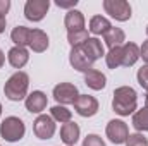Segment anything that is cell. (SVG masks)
<instances>
[{
	"label": "cell",
	"instance_id": "33",
	"mask_svg": "<svg viewBox=\"0 0 148 146\" xmlns=\"http://www.w3.org/2000/svg\"><path fill=\"white\" fill-rule=\"evenodd\" d=\"M3 62H5V55H3V52L0 50V69H2V65H3Z\"/></svg>",
	"mask_w": 148,
	"mask_h": 146
},
{
	"label": "cell",
	"instance_id": "19",
	"mask_svg": "<svg viewBox=\"0 0 148 146\" xmlns=\"http://www.w3.org/2000/svg\"><path fill=\"white\" fill-rule=\"evenodd\" d=\"M103 40H105V45L109 48H115V46H122L124 41H126V35L121 28H110L105 35H103Z\"/></svg>",
	"mask_w": 148,
	"mask_h": 146
},
{
	"label": "cell",
	"instance_id": "13",
	"mask_svg": "<svg viewBox=\"0 0 148 146\" xmlns=\"http://www.w3.org/2000/svg\"><path fill=\"white\" fill-rule=\"evenodd\" d=\"M84 53L88 55V59L91 62H97L98 59H102L105 53H103V46H102V41L98 38H88L84 41V45H81Z\"/></svg>",
	"mask_w": 148,
	"mask_h": 146
},
{
	"label": "cell",
	"instance_id": "24",
	"mask_svg": "<svg viewBox=\"0 0 148 146\" xmlns=\"http://www.w3.org/2000/svg\"><path fill=\"white\" fill-rule=\"evenodd\" d=\"M133 126L136 131L143 132V131H148V107L138 110L134 115H133Z\"/></svg>",
	"mask_w": 148,
	"mask_h": 146
},
{
	"label": "cell",
	"instance_id": "32",
	"mask_svg": "<svg viewBox=\"0 0 148 146\" xmlns=\"http://www.w3.org/2000/svg\"><path fill=\"white\" fill-rule=\"evenodd\" d=\"M5 24H7L5 16H0V33H3V31H5Z\"/></svg>",
	"mask_w": 148,
	"mask_h": 146
},
{
	"label": "cell",
	"instance_id": "31",
	"mask_svg": "<svg viewBox=\"0 0 148 146\" xmlns=\"http://www.w3.org/2000/svg\"><path fill=\"white\" fill-rule=\"evenodd\" d=\"M10 9V2L9 0H0V16H5Z\"/></svg>",
	"mask_w": 148,
	"mask_h": 146
},
{
	"label": "cell",
	"instance_id": "17",
	"mask_svg": "<svg viewBox=\"0 0 148 146\" xmlns=\"http://www.w3.org/2000/svg\"><path fill=\"white\" fill-rule=\"evenodd\" d=\"M84 84H86L88 88L95 89V91H100V89L105 88L107 77H105V74H102L100 71L91 69V71H88V72L84 74Z\"/></svg>",
	"mask_w": 148,
	"mask_h": 146
},
{
	"label": "cell",
	"instance_id": "10",
	"mask_svg": "<svg viewBox=\"0 0 148 146\" xmlns=\"http://www.w3.org/2000/svg\"><path fill=\"white\" fill-rule=\"evenodd\" d=\"M69 62H71V65H73L76 71H79V72H88V71H91L93 69V62L88 59V55L84 53V50H83V46H74L73 50H71V53H69Z\"/></svg>",
	"mask_w": 148,
	"mask_h": 146
},
{
	"label": "cell",
	"instance_id": "25",
	"mask_svg": "<svg viewBox=\"0 0 148 146\" xmlns=\"http://www.w3.org/2000/svg\"><path fill=\"white\" fill-rule=\"evenodd\" d=\"M88 40V31L86 29H81V31H73V33H67V41L71 46H81L84 45V41Z\"/></svg>",
	"mask_w": 148,
	"mask_h": 146
},
{
	"label": "cell",
	"instance_id": "27",
	"mask_svg": "<svg viewBox=\"0 0 148 146\" xmlns=\"http://www.w3.org/2000/svg\"><path fill=\"white\" fill-rule=\"evenodd\" d=\"M83 146H105V143L98 134H88L83 141Z\"/></svg>",
	"mask_w": 148,
	"mask_h": 146
},
{
	"label": "cell",
	"instance_id": "23",
	"mask_svg": "<svg viewBox=\"0 0 148 146\" xmlns=\"http://www.w3.org/2000/svg\"><path fill=\"white\" fill-rule=\"evenodd\" d=\"M105 62L109 69H117L122 65V46H115L110 48L109 53L105 55Z\"/></svg>",
	"mask_w": 148,
	"mask_h": 146
},
{
	"label": "cell",
	"instance_id": "11",
	"mask_svg": "<svg viewBox=\"0 0 148 146\" xmlns=\"http://www.w3.org/2000/svg\"><path fill=\"white\" fill-rule=\"evenodd\" d=\"M24 103H26V110L28 112L40 113V112H43V110L47 108L48 100H47V95L43 91H33V93H29L26 96V102Z\"/></svg>",
	"mask_w": 148,
	"mask_h": 146
},
{
	"label": "cell",
	"instance_id": "14",
	"mask_svg": "<svg viewBox=\"0 0 148 146\" xmlns=\"http://www.w3.org/2000/svg\"><path fill=\"white\" fill-rule=\"evenodd\" d=\"M64 24L67 28V33H73V31H81L84 29V16L81 10H69L64 17Z\"/></svg>",
	"mask_w": 148,
	"mask_h": 146
},
{
	"label": "cell",
	"instance_id": "16",
	"mask_svg": "<svg viewBox=\"0 0 148 146\" xmlns=\"http://www.w3.org/2000/svg\"><path fill=\"white\" fill-rule=\"evenodd\" d=\"M33 52L41 53L48 48V36L45 31L41 29H31V35H29V45H28Z\"/></svg>",
	"mask_w": 148,
	"mask_h": 146
},
{
	"label": "cell",
	"instance_id": "15",
	"mask_svg": "<svg viewBox=\"0 0 148 146\" xmlns=\"http://www.w3.org/2000/svg\"><path fill=\"white\" fill-rule=\"evenodd\" d=\"M79 132H81L79 126L71 120V122H67V124H64L60 127V139L67 146H74L79 139Z\"/></svg>",
	"mask_w": 148,
	"mask_h": 146
},
{
	"label": "cell",
	"instance_id": "1",
	"mask_svg": "<svg viewBox=\"0 0 148 146\" xmlns=\"http://www.w3.org/2000/svg\"><path fill=\"white\" fill-rule=\"evenodd\" d=\"M136 107H138V95L131 86H119L114 89L112 108L115 113L127 117L136 110Z\"/></svg>",
	"mask_w": 148,
	"mask_h": 146
},
{
	"label": "cell",
	"instance_id": "4",
	"mask_svg": "<svg viewBox=\"0 0 148 146\" xmlns=\"http://www.w3.org/2000/svg\"><path fill=\"white\" fill-rule=\"evenodd\" d=\"M105 12L115 21H129L131 19V5L126 0H103Z\"/></svg>",
	"mask_w": 148,
	"mask_h": 146
},
{
	"label": "cell",
	"instance_id": "12",
	"mask_svg": "<svg viewBox=\"0 0 148 146\" xmlns=\"http://www.w3.org/2000/svg\"><path fill=\"white\" fill-rule=\"evenodd\" d=\"M7 59H9V64L14 69H23L29 60V53L23 46H12L7 53Z\"/></svg>",
	"mask_w": 148,
	"mask_h": 146
},
{
	"label": "cell",
	"instance_id": "18",
	"mask_svg": "<svg viewBox=\"0 0 148 146\" xmlns=\"http://www.w3.org/2000/svg\"><path fill=\"white\" fill-rule=\"evenodd\" d=\"M140 59V46L136 43H124L122 45V65L131 67Z\"/></svg>",
	"mask_w": 148,
	"mask_h": 146
},
{
	"label": "cell",
	"instance_id": "2",
	"mask_svg": "<svg viewBox=\"0 0 148 146\" xmlns=\"http://www.w3.org/2000/svg\"><path fill=\"white\" fill-rule=\"evenodd\" d=\"M28 88H29V76L26 72H23V71H17L5 81L3 93L9 100L21 102L28 96Z\"/></svg>",
	"mask_w": 148,
	"mask_h": 146
},
{
	"label": "cell",
	"instance_id": "29",
	"mask_svg": "<svg viewBox=\"0 0 148 146\" xmlns=\"http://www.w3.org/2000/svg\"><path fill=\"white\" fill-rule=\"evenodd\" d=\"M76 3H77V0H55V5L60 7V9H71L73 10V7H76Z\"/></svg>",
	"mask_w": 148,
	"mask_h": 146
},
{
	"label": "cell",
	"instance_id": "3",
	"mask_svg": "<svg viewBox=\"0 0 148 146\" xmlns=\"http://www.w3.org/2000/svg\"><path fill=\"white\" fill-rule=\"evenodd\" d=\"M24 132H26V126L19 117H7L0 124V136L9 143H16L23 139Z\"/></svg>",
	"mask_w": 148,
	"mask_h": 146
},
{
	"label": "cell",
	"instance_id": "35",
	"mask_svg": "<svg viewBox=\"0 0 148 146\" xmlns=\"http://www.w3.org/2000/svg\"><path fill=\"white\" fill-rule=\"evenodd\" d=\"M0 115H2V103H0Z\"/></svg>",
	"mask_w": 148,
	"mask_h": 146
},
{
	"label": "cell",
	"instance_id": "9",
	"mask_svg": "<svg viewBox=\"0 0 148 146\" xmlns=\"http://www.w3.org/2000/svg\"><path fill=\"white\" fill-rule=\"evenodd\" d=\"M74 110L81 117H93L98 112V102L95 96L90 95H79L74 102Z\"/></svg>",
	"mask_w": 148,
	"mask_h": 146
},
{
	"label": "cell",
	"instance_id": "26",
	"mask_svg": "<svg viewBox=\"0 0 148 146\" xmlns=\"http://www.w3.org/2000/svg\"><path fill=\"white\" fill-rule=\"evenodd\" d=\"M126 146H148V139L140 132L129 134L127 139H126Z\"/></svg>",
	"mask_w": 148,
	"mask_h": 146
},
{
	"label": "cell",
	"instance_id": "30",
	"mask_svg": "<svg viewBox=\"0 0 148 146\" xmlns=\"http://www.w3.org/2000/svg\"><path fill=\"white\" fill-rule=\"evenodd\" d=\"M140 57L148 64V40L143 41V45H141V48H140Z\"/></svg>",
	"mask_w": 148,
	"mask_h": 146
},
{
	"label": "cell",
	"instance_id": "36",
	"mask_svg": "<svg viewBox=\"0 0 148 146\" xmlns=\"http://www.w3.org/2000/svg\"><path fill=\"white\" fill-rule=\"evenodd\" d=\"M147 35H148V26H147Z\"/></svg>",
	"mask_w": 148,
	"mask_h": 146
},
{
	"label": "cell",
	"instance_id": "28",
	"mask_svg": "<svg viewBox=\"0 0 148 146\" xmlns=\"http://www.w3.org/2000/svg\"><path fill=\"white\" fill-rule=\"evenodd\" d=\"M136 77H138L140 86H141V88H145V89H148V64H147V65H143V67L138 71Z\"/></svg>",
	"mask_w": 148,
	"mask_h": 146
},
{
	"label": "cell",
	"instance_id": "21",
	"mask_svg": "<svg viewBox=\"0 0 148 146\" xmlns=\"http://www.w3.org/2000/svg\"><path fill=\"white\" fill-rule=\"evenodd\" d=\"M29 35H31V29L26 28V26H16L10 33V38L12 41L16 43V46H26L29 45Z\"/></svg>",
	"mask_w": 148,
	"mask_h": 146
},
{
	"label": "cell",
	"instance_id": "5",
	"mask_svg": "<svg viewBox=\"0 0 148 146\" xmlns=\"http://www.w3.org/2000/svg\"><path fill=\"white\" fill-rule=\"evenodd\" d=\"M77 96H79V91L71 83H60V84H57L53 88V98H55V102L60 103V105H64V107L71 105V103L74 105V102H76Z\"/></svg>",
	"mask_w": 148,
	"mask_h": 146
},
{
	"label": "cell",
	"instance_id": "8",
	"mask_svg": "<svg viewBox=\"0 0 148 146\" xmlns=\"http://www.w3.org/2000/svg\"><path fill=\"white\" fill-rule=\"evenodd\" d=\"M105 132H107V138L110 139L114 145H122V143H126V139H127V136H129V131H127L126 122L117 120V119H114V120H110V122L107 124Z\"/></svg>",
	"mask_w": 148,
	"mask_h": 146
},
{
	"label": "cell",
	"instance_id": "34",
	"mask_svg": "<svg viewBox=\"0 0 148 146\" xmlns=\"http://www.w3.org/2000/svg\"><path fill=\"white\" fill-rule=\"evenodd\" d=\"M145 103H147V107H148V89H147V96H145Z\"/></svg>",
	"mask_w": 148,
	"mask_h": 146
},
{
	"label": "cell",
	"instance_id": "6",
	"mask_svg": "<svg viewBox=\"0 0 148 146\" xmlns=\"http://www.w3.org/2000/svg\"><path fill=\"white\" fill-rule=\"evenodd\" d=\"M50 9V0H28L24 5V16L28 21L38 23L45 17Z\"/></svg>",
	"mask_w": 148,
	"mask_h": 146
},
{
	"label": "cell",
	"instance_id": "7",
	"mask_svg": "<svg viewBox=\"0 0 148 146\" xmlns=\"http://www.w3.org/2000/svg\"><path fill=\"white\" fill-rule=\"evenodd\" d=\"M33 131L38 139H50L55 134V120L50 115H38L33 124Z\"/></svg>",
	"mask_w": 148,
	"mask_h": 146
},
{
	"label": "cell",
	"instance_id": "20",
	"mask_svg": "<svg viewBox=\"0 0 148 146\" xmlns=\"http://www.w3.org/2000/svg\"><path fill=\"white\" fill-rule=\"evenodd\" d=\"M110 28H112L110 21L107 17H103V16H93L91 21H90V31L93 35H97V36L98 35H105Z\"/></svg>",
	"mask_w": 148,
	"mask_h": 146
},
{
	"label": "cell",
	"instance_id": "22",
	"mask_svg": "<svg viewBox=\"0 0 148 146\" xmlns=\"http://www.w3.org/2000/svg\"><path fill=\"white\" fill-rule=\"evenodd\" d=\"M50 117L53 119V120H57V122H60V124H67V122H71V117H73V112L67 108V107H64V105H55V107H52L50 108Z\"/></svg>",
	"mask_w": 148,
	"mask_h": 146
}]
</instances>
